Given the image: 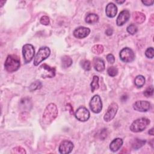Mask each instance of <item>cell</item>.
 Segmentation results:
<instances>
[{
	"label": "cell",
	"instance_id": "484cf974",
	"mask_svg": "<svg viewBox=\"0 0 154 154\" xmlns=\"http://www.w3.org/2000/svg\"><path fill=\"white\" fill-rule=\"evenodd\" d=\"M42 86V85L41 82L39 81H36L32 82L30 85L29 89V90L31 91H33L34 90H36L41 88Z\"/></svg>",
	"mask_w": 154,
	"mask_h": 154
},
{
	"label": "cell",
	"instance_id": "83f0119b",
	"mask_svg": "<svg viewBox=\"0 0 154 154\" xmlns=\"http://www.w3.org/2000/svg\"><path fill=\"white\" fill-rule=\"evenodd\" d=\"M81 65L82 69L86 71H88L91 69V63L89 60H84L81 61Z\"/></svg>",
	"mask_w": 154,
	"mask_h": 154
},
{
	"label": "cell",
	"instance_id": "e575fe53",
	"mask_svg": "<svg viewBox=\"0 0 154 154\" xmlns=\"http://www.w3.org/2000/svg\"><path fill=\"white\" fill-rule=\"evenodd\" d=\"M106 60H107L108 62L109 63H110V64H113L115 62L114 56L112 54H108L106 55Z\"/></svg>",
	"mask_w": 154,
	"mask_h": 154
},
{
	"label": "cell",
	"instance_id": "7c38bea8",
	"mask_svg": "<svg viewBox=\"0 0 154 154\" xmlns=\"http://www.w3.org/2000/svg\"><path fill=\"white\" fill-rule=\"evenodd\" d=\"M150 103L146 100H138L133 104V108L137 111L146 112L150 109Z\"/></svg>",
	"mask_w": 154,
	"mask_h": 154
},
{
	"label": "cell",
	"instance_id": "44dd1931",
	"mask_svg": "<svg viewBox=\"0 0 154 154\" xmlns=\"http://www.w3.org/2000/svg\"><path fill=\"white\" fill-rule=\"evenodd\" d=\"M146 141L145 140H140L138 138H135L133 141L132 143V147L134 149L137 150L140 148H141L142 146H143L146 144Z\"/></svg>",
	"mask_w": 154,
	"mask_h": 154
},
{
	"label": "cell",
	"instance_id": "ab89813d",
	"mask_svg": "<svg viewBox=\"0 0 154 154\" xmlns=\"http://www.w3.org/2000/svg\"><path fill=\"white\" fill-rule=\"evenodd\" d=\"M117 3H118V4H123V3H124L125 2V0H123V1H116Z\"/></svg>",
	"mask_w": 154,
	"mask_h": 154
},
{
	"label": "cell",
	"instance_id": "52a82bcc",
	"mask_svg": "<svg viewBox=\"0 0 154 154\" xmlns=\"http://www.w3.org/2000/svg\"><path fill=\"white\" fill-rule=\"evenodd\" d=\"M90 109L94 113H99L102 109V103L100 96L97 94L94 95L91 98L89 103Z\"/></svg>",
	"mask_w": 154,
	"mask_h": 154
},
{
	"label": "cell",
	"instance_id": "d6986e66",
	"mask_svg": "<svg viewBox=\"0 0 154 154\" xmlns=\"http://www.w3.org/2000/svg\"><path fill=\"white\" fill-rule=\"evenodd\" d=\"M20 106L21 108H22L24 110H26V109L29 110L32 107V102L30 99L27 97L22 99L20 102Z\"/></svg>",
	"mask_w": 154,
	"mask_h": 154
},
{
	"label": "cell",
	"instance_id": "8fae6325",
	"mask_svg": "<svg viewBox=\"0 0 154 154\" xmlns=\"http://www.w3.org/2000/svg\"><path fill=\"white\" fill-rule=\"evenodd\" d=\"M73 147L74 146L72 142L68 140H64L60 143L58 150L61 154H68L72 151Z\"/></svg>",
	"mask_w": 154,
	"mask_h": 154
},
{
	"label": "cell",
	"instance_id": "4fadbf2b",
	"mask_svg": "<svg viewBox=\"0 0 154 154\" xmlns=\"http://www.w3.org/2000/svg\"><path fill=\"white\" fill-rule=\"evenodd\" d=\"M90 29L85 26H79L76 28L73 31V35L77 38H84L88 35Z\"/></svg>",
	"mask_w": 154,
	"mask_h": 154
},
{
	"label": "cell",
	"instance_id": "e0dca14e",
	"mask_svg": "<svg viewBox=\"0 0 154 154\" xmlns=\"http://www.w3.org/2000/svg\"><path fill=\"white\" fill-rule=\"evenodd\" d=\"M123 144V140L120 138H116L114 139L109 144V149L110 150L115 152L120 149Z\"/></svg>",
	"mask_w": 154,
	"mask_h": 154
},
{
	"label": "cell",
	"instance_id": "d6a6232c",
	"mask_svg": "<svg viewBox=\"0 0 154 154\" xmlns=\"http://www.w3.org/2000/svg\"><path fill=\"white\" fill-rule=\"evenodd\" d=\"M40 23L44 25H48L49 23V18L47 16H43L40 18Z\"/></svg>",
	"mask_w": 154,
	"mask_h": 154
},
{
	"label": "cell",
	"instance_id": "2e32d148",
	"mask_svg": "<svg viewBox=\"0 0 154 154\" xmlns=\"http://www.w3.org/2000/svg\"><path fill=\"white\" fill-rule=\"evenodd\" d=\"M93 66L96 71L99 72H103L105 69L104 61L99 57H95L93 59Z\"/></svg>",
	"mask_w": 154,
	"mask_h": 154
},
{
	"label": "cell",
	"instance_id": "9a60e30c",
	"mask_svg": "<svg viewBox=\"0 0 154 154\" xmlns=\"http://www.w3.org/2000/svg\"><path fill=\"white\" fill-rule=\"evenodd\" d=\"M117 13V7L112 2L109 3L105 8L106 15L108 17H114L116 16Z\"/></svg>",
	"mask_w": 154,
	"mask_h": 154
},
{
	"label": "cell",
	"instance_id": "7402d4cb",
	"mask_svg": "<svg viewBox=\"0 0 154 154\" xmlns=\"http://www.w3.org/2000/svg\"><path fill=\"white\" fill-rule=\"evenodd\" d=\"M72 64V58L68 55H64L61 58V64L63 67L67 68Z\"/></svg>",
	"mask_w": 154,
	"mask_h": 154
},
{
	"label": "cell",
	"instance_id": "d4e9b609",
	"mask_svg": "<svg viewBox=\"0 0 154 154\" xmlns=\"http://www.w3.org/2000/svg\"><path fill=\"white\" fill-rule=\"evenodd\" d=\"M103 50L104 48L101 45H96L93 46L91 48V51L93 52V53L97 55L102 54L103 52Z\"/></svg>",
	"mask_w": 154,
	"mask_h": 154
},
{
	"label": "cell",
	"instance_id": "8992f818",
	"mask_svg": "<svg viewBox=\"0 0 154 154\" xmlns=\"http://www.w3.org/2000/svg\"><path fill=\"white\" fill-rule=\"evenodd\" d=\"M119 57L122 61L125 63H131L135 59V54L131 49L125 48L120 51Z\"/></svg>",
	"mask_w": 154,
	"mask_h": 154
},
{
	"label": "cell",
	"instance_id": "603a6c76",
	"mask_svg": "<svg viewBox=\"0 0 154 154\" xmlns=\"http://www.w3.org/2000/svg\"><path fill=\"white\" fill-rule=\"evenodd\" d=\"M91 86V92H94L96 90H97L99 88V77L96 75H94L93 77L92 81L90 84Z\"/></svg>",
	"mask_w": 154,
	"mask_h": 154
},
{
	"label": "cell",
	"instance_id": "ffe728a7",
	"mask_svg": "<svg viewBox=\"0 0 154 154\" xmlns=\"http://www.w3.org/2000/svg\"><path fill=\"white\" fill-rule=\"evenodd\" d=\"M99 20V16L95 13H90L85 17V21L89 24H93L96 23Z\"/></svg>",
	"mask_w": 154,
	"mask_h": 154
},
{
	"label": "cell",
	"instance_id": "d590c367",
	"mask_svg": "<svg viewBox=\"0 0 154 154\" xmlns=\"http://www.w3.org/2000/svg\"><path fill=\"white\" fill-rule=\"evenodd\" d=\"M143 4H144L146 6H149L153 5L154 1H141Z\"/></svg>",
	"mask_w": 154,
	"mask_h": 154
},
{
	"label": "cell",
	"instance_id": "ba28073f",
	"mask_svg": "<svg viewBox=\"0 0 154 154\" xmlns=\"http://www.w3.org/2000/svg\"><path fill=\"white\" fill-rule=\"evenodd\" d=\"M118 108H119V106L117 103L116 102L111 103L108 106L107 111L103 116L104 120L107 122L112 120L114 118L117 112Z\"/></svg>",
	"mask_w": 154,
	"mask_h": 154
},
{
	"label": "cell",
	"instance_id": "f546056e",
	"mask_svg": "<svg viewBox=\"0 0 154 154\" xmlns=\"http://www.w3.org/2000/svg\"><path fill=\"white\" fill-rule=\"evenodd\" d=\"M12 153H16V154H25L26 153V151L24 148L20 147V146H17L16 147H14L12 150H11Z\"/></svg>",
	"mask_w": 154,
	"mask_h": 154
},
{
	"label": "cell",
	"instance_id": "3957f363",
	"mask_svg": "<svg viewBox=\"0 0 154 154\" xmlns=\"http://www.w3.org/2000/svg\"><path fill=\"white\" fill-rule=\"evenodd\" d=\"M150 122V120L146 117L138 119L132 122L130 126V130L133 132H141L147 127Z\"/></svg>",
	"mask_w": 154,
	"mask_h": 154
},
{
	"label": "cell",
	"instance_id": "6da1fadb",
	"mask_svg": "<svg viewBox=\"0 0 154 154\" xmlns=\"http://www.w3.org/2000/svg\"><path fill=\"white\" fill-rule=\"evenodd\" d=\"M58 109L55 104L51 103L47 105L43 113L42 121L44 125H50L57 117Z\"/></svg>",
	"mask_w": 154,
	"mask_h": 154
},
{
	"label": "cell",
	"instance_id": "277c9868",
	"mask_svg": "<svg viewBox=\"0 0 154 154\" xmlns=\"http://www.w3.org/2000/svg\"><path fill=\"white\" fill-rule=\"evenodd\" d=\"M51 54V50L48 47H42L38 51L34 60V65L37 66L43 60L46 59Z\"/></svg>",
	"mask_w": 154,
	"mask_h": 154
},
{
	"label": "cell",
	"instance_id": "5b68a950",
	"mask_svg": "<svg viewBox=\"0 0 154 154\" xmlns=\"http://www.w3.org/2000/svg\"><path fill=\"white\" fill-rule=\"evenodd\" d=\"M35 54L34 46L31 44H26L22 48V54L25 63H29L33 58Z\"/></svg>",
	"mask_w": 154,
	"mask_h": 154
},
{
	"label": "cell",
	"instance_id": "4316f807",
	"mask_svg": "<svg viewBox=\"0 0 154 154\" xmlns=\"http://www.w3.org/2000/svg\"><path fill=\"white\" fill-rule=\"evenodd\" d=\"M126 30L128 33H129L131 35H134L137 33L138 31V28L135 24H131L129 26H128Z\"/></svg>",
	"mask_w": 154,
	"mask_h": 154
},
{
	"label": "cell",
	"instance_id": "1f68e13d",
	"mask_svg": "<svg viewBox=\"0 0 154 154\" xmlns=\"http://www.w3.org/2000/svg\"><path fill=\"white\" fill-rule=\"evenodd\" d=\"M145 55L148 58H153V48L152 47L148 48L145 52Z\"/></svg>",
	"mask_w": 154,
	"mask_h": 154
},
{
	"label": "cell",
	"instance_id": "74e56055",
	"mask_svg": "<svg viewBox=\"0 0 154 154\" xmlns=\"http://www.w3.org/2000/svg\"><path fill=\"white\" fill-rule=\"evenodd\" d=\"M149 22L152 24V25H153V23H154V22H153V14H152V16L150 17V19H149Z\"/></svg>",
	"mask_w": 154,
	"mask_h": 154
},
{
	"label": "cell",
	"instance_id": "5bb4252c",
	"mask_svg": "<svg viewBox=\"0 0 154 154\" xmlns=\"http://www.w3.org/2000/svg\"><path fill=\"white\" fill-rule=\"evenodd\" d=\"M130 17V13L128 10H124L122 11L116 20V23L118 26H122L129 19Z\"/></svg>",
	"mask_w": 154,
	"mask_h": 154
},
{
	"label": "cell",
	"instance_id": "f35d334b",
	"mask_svg": "<svg viewBox=\"0 0 154 154\" xmlns=\"http://www.w3.org/2000/svg\"><path fill=\"white\" fill-rule=\"evenodd\" d=\"M148 133H149V135H153V128H151V129L149 131Z\"/></svg>",
	"mask_w": 154,
	"mask_h": 154
},
{
	"label": "cell",
	"instance_id": "836d02e7",
	"mask_svg": "<svg viewBox=\"0 0 154 154\" xmlns=\"http://www.w3.org/2000/svg\"><path fill=\"white\" fill-rule=\"evenodd\" d=\"M107 130L106 129H103L101 130L100 132V134H99V137L101 140H103L106 137H107Z\"/></svg>",
	"mask_w": 154,
	"mask_h": 154
},
{
	"label": "cell",
	"instance_id": "8d00e7d4",
	"mask_svg": "<svg viewBox=\"0 0 154 154\" xmlns=\"http://www.w3.org/2000/svg\"><path fill=\"white\" fill-rule=\"evenodd\" d=\"M113 32V31L111 28H108L106 31H105V34L107 35H112Z\"/></svg>",
	"mask_w": 154,
	"mask_h": 154
},
{
	"label": "cell",
	"instance_id": "4dcf8cb0",
	"mask_svg": "<svg viewBox=\"0 0 154 154\" xmlns=\"http://www.w3.org/2000/svg\"><path fill=\"white\" fill-rule=\"evenodd\" d=\"M153 88L152 85L149 87L143 93L144 95L147 97L152 96L153 95Z\"/></svg>",
	"mask_w": 154,
	"mask_h": 154
},
{
	"label": "cell",
	"instance_id": "cb8c5ba5",
	"mask_svg": "<svg viewBox=\"0 0 154 154\" xmlns=\"http://www.w3.org/2000/svg\"><path fill=\"white\" fill-rule=\"evenodd\" d=\"M135 85L138 87L140 88L143 86V85L145 84V78L142 75H138L135 77L134 80Z\"/></svg>",
	"mask_w": 154,
	"mask_h": 154
},
{
	"label": "cell",
	"instance_id": "f1b7e54d",
	"mask_svg": "<svg viewBox=\"0 0 154 154\" xmlns=\"http://www.w3.org/2000/svg\"><path fill=\"white\" fill-rule=\"evenodd\" d=\"M107 73L109 76H110L111 77H114L117 75L118 69L116 67L111 66V67H108V69H107Z\"/></svg>",
	"mask_w": 154,
	"mask_h": 154
},
{
	"label": "cell",
	"instance_id": "30bf717a",
	"mask_svg": "<svg viewBox=\"0 0 154 154\" xmlns=\"http://www.w3.org/2000/svg\"><path fill=\"white\" fill-rule=\"evenodd\" d=\"M90 112L85 107H79L75 113V116L77 120L80 122H86L90 118Z\"/></svg>",
	"mask_w": 154,
	"mask_h": 154
},
{
	"label": "cell",
	"instance_id": "60d3db41",
	"mask_svg": "<svg viewBox=\"0 0 154 154\" xmlns=\"http://www.w3.org/2000/svg\"><path fill=\"white\" fill-rule=\"evenodd\" d=\"M5 1H0V5H1V7H2L4 3H5Z\"/></svg>",
	"mask_w": 154,
	"mask_h": 154
},
{
	"label": "cell",
	"instance_id": "ac0fdd59",
	"mask_svg": "<svg viewBox=\"0 0 154 154\" xmlns=\"http://www.w3.org/2000/svg\"><path fill=\"white\" fill-rule=\"evenodd\" d=\"M134 20L138 24L143 23L146 20V16L144 13L140 11H135L132 13Z\"/></svg>",
	"mask_w": 154,
	"mask_h": 154
},
{
	"label": "cell",
	"instance_id": "9c48e42d",
	"mask_svg": "<svg viewBox=\"0 0 154 154\" xmlns=\"http://www.w3.org/2000/svg\"><path fill=\"white\" fill-rule=\"evenodd\" d=\"M42 78H53L55 75V68L51 67L46 64H43L40 67Z\"/></svg>",
	"mask_w": 154,
	"mask_h": 154
},
{
	"label": "cell",
	"instance_id": "7a4b0ae2",
	"mask_svg": "<svg viewBox=\"0 0 154 154\" xmlns=\"http://www.w3.org/2000/svg\"><path fill=\"white\" fill-rule=\"evenodd\" d=\"M20 67V59L16 55H9L7 56L5 63V69L9 73L17 71Z\"/></svg>",
	"mask_w": 154,
	"mask_h": 154
}]
</instances>
